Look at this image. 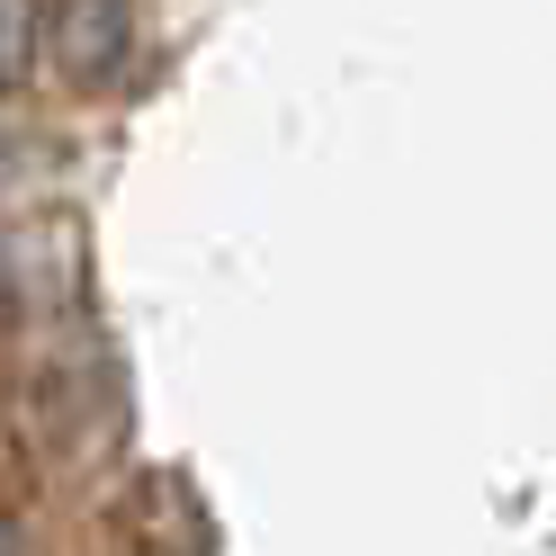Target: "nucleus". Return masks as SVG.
I'll return each mask as SVG.
<instances>
[{"mask_svg": "<svg viewBox=\"0 0 556 556\" xmlns=\"http://www.w3.org/2000/svg\"><path fill=\"white\" fill-rule=\"evenodd\" d=\"M27 54H37V0H0V90L27 73Z\"/></svg>", "mask_w": 556, "mask_h": 556, "instance_id": "obj_2", "label": "nucleus"}, {"mask_svg": "<svg viewBox=\"0 0 556 556\" xmlns=\"http://www.w3.org/2000/svg\"><path fill=\"white\" fill-rule=\"evenodd\" d=\"M46 46H54V73L63 81H117L135 63V10L126 0H54L46 18Z\"/></svg>", "mask_w": 556, "mask_h": 556, "instance_id": "obj_1", "label": "nucleus"}, {"mask_svg": "<svg viewBox=\"0 0 556 556\" xmlns=\"http://www.w3.org/2000/svg\"><path fill=\"white\" fill-rule=\"evenodd\" d=\"M0 556H10V530H0Z\"/></svg>", "mask_w": 556, "mask_h": 556, "instance_id": "obj_3", "label": "nucleus"}]
</instances>
